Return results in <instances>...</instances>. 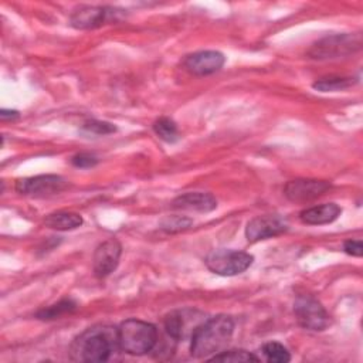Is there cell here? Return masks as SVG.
I'll use <instances>...</instances> for the list:
<instances>
[{"mask_svg": "<svg viewBox=\"0 0 363 363\" xmlns=\"http://www.w3.org/2000/svg\"><path fill=\"white\" fill-rule=\"evenodd\" d=\"M224 62L225 57L223 52L216 50H206L187 55L184 60V67L194 75H210L221 69Z\"/></svg>", "mask_w": 363, "mask_h": 363, "instance_id": "cell-11", "label": "cell"}, {"mask_svg": "<svg viewBox=\"0 0 363 363\" xmlns=\"http://www.w3.org/2000/svg\"><path fill=\"white\" fill-rule=\"evenodd\" d=\"M0 118L3 121L6 119H14V118H18V112L17 111H11V109H1L0 111Z\"/></svg>", "mask_w": 363, "mask_h": 363, "instance_id": "cell-26", "label": "cell"}, {"mask_svg": "<svg viewBox=\"0 0 363 363\" xmlns=\"http://www.w3.org/2000/svg\"><path fill=\"white\" fill-rule=\"evenodd\" d=\"M122 254V245L118 240L109 238L101 242L94 252L92 258V268L94 274L98 278H105L109 274H112L118 264Z\"/></svg>", "mask_w": 363, "mask_h": 363, "instance_id": "cell-9", "label": "cell"}, {"mask_svg": "<svg viewBox=\"0 0 363 363\" xmlns=\"http://www.w3.org/2000/svg\"><path fill=\"white\" fill-rule=\"evenodd\" d=\"M360 34H335L315 43L308 51V55L315 60H333L353 54L354 51L360 50Z\"/></svg>", "mask_w": 363, "mask_h": 363, "instance_id": "cell-4", "label": "cell"}, {"mask_svg": "<svg viewBox=\"0 0 363 363\" xmlns=\"http://www.w3.org/2000/svg\"><path fill=\"white\" fill-rule=\"evenodd\" d=\"M294 313L298 323L309 330L320 332L330 325V316L319 301L312 296H298L294 303Z\"/></svg>", "mask_w": 363, "mask_h": 363, "instance_id": "cell-6", "label": "cell"}, {"mask_svg": "<svg viewBox=\"0 0 363 363\" xmlns=\"http://www.w3.org/2000/svg\"><path fill=\"white\" fill-rule=\"evenodd\" d=\"M330 189V183L316 179H295L285 184L284 194L288 200L303 203L325 194Z\"/></svg>", "mask_w": 363, "mask_h": 363, "instance_id": "cell-10", "label": "cell"}, {"mask_svg": "<svg viewBox=\"0 0 363 363\" xmlns=\"http://www.w3.org/2000/svg\"><path fill=\"white\" fill-rule=\"evenodd\" d=\"M68 186V182L58 174H38L23 177L16 182V191L31 197H45L58 194Z\"/></svg>", "mask_w": 363, "mask_h": 363, "instance_id": "cell-7", "label": "cell"}, {"mask_svg": "<svg viewBox=\"0 0 363 363\" xmlns=\"http://www.w3.org/2000/svg\"><path fill=\"white\" fill-rule=\"evenodd\" d=\"M172 207L179 208V210H186V211L208 213L217 207V200L210 193L189 191V193L177 196L172 201Z\"/></svg>", "mask_w": 363, "mask_h": 363, "instance_id": "cell-13", "label": "cell"}, {"mask_svg": "<svg viewBox=\"0 0 363 363\" xmlns=\"http://www.w3.org/2000/svg\"><path fill=\"white\" fill-rule=\"evenodd\" d=\"M77 302L72 301L71 298H65V299H61L60 302L54 303V305H50L47 308H43L40 309L35 316L41 320H51V319H57L65 313H71L77 309Z\"/></svg>", "mask_w": 363, "mask_h": 363, "instance_id": "cell-17", "label": "cell"}, {"mask_svg": "<svg viewBox=\"0 0 363 363\" xmlns=\"http://www.w3.org/2000/svg\"><path fill=\"white\" fill-rule=\"evenodd\" d=\"M340 213L342 208L336 203H325L302 210L299 213V218L303 224L308 225H322L333 223L340 216Z\"/></svg>", "mask_w": 363, "mask_h": 363, "instance_id": "cell-14", "label": "cell"}, {"mask_svg": "<svg viewBox=\"0 0 363 363\" xmlns=\"http://www.w3.org/2000/svg\"><path fill=\"white\" fill-rule=\"evenodd\" d=\"M44 223L47 227H50L52 230L68 231V230H75L79 225H82L84 220H82L81 214L74 213V211H57V213L48 214L44 220Z\"/></svg>", "mask_w": 363, "mask_h": 363, "instance_id": "cell-16", "label": "cell"}, {"mask_svg": "<svg viewBox=\"0 0 363 363\" xmlns=\"http://www.w3.org/2000/svg\"><path fill=\"white\" fill-rule=\"evenodd\" d=\"M119 349L118 329L95 325L85 329L71 345V356L78 362H106Z\"/></svg>", "mask_w": 363, "mask_h": 363, "instance_id": "cell-1", "label": "cell"}, {"mask_svg": "<svg viewBox=\"0 0 363 363\" xmlns=\"http://www.w3.org/2000/svg\"><path fill=\"white\" fill-rule=\"evenodd\" d=\"M210 362H258L259 359L242 349H234V350H221L216 353L213 357L208 359Z\"/></svg>", "mask_w": 363, "mask_h": 363, "instance_id": "cell-21", "label": "cell"}, {"mask_svg": "<svg viewBox=\"0 0 363 363\" xmlns=\"http://www.w3.org/2000/svg\"><path fill=\"white\" fill-rule=\"evenodd\" d=\"M234 333V320L227 315H217L201 322L191 333L190 353L196 359L207 357L223 350Z\"/></svg>", "mask_w": 363, "mask_h": 363, "instance_id": "cell-2", "label": "cell"}, {"mask_svg": "<svg viewBox=\"0 0 363 363\" xmlns=\"http://www.w3.org/2000/svg\"><path fill=\"white\" fill-rule=\"evenodd\" d=\"M189 311H173L164 318V329L167 335L174 339H184L189 333L191 335L196 328L190 326V316H187Z\"/></svg>", "mask_w": 363, "mask_h": 363, "instance_id": "cell-15", "label": "cell"}, {"mask_svg": "<svg viewBox=\"0 0 363 363\" xmlns=\"http://www.w3.org/2000/svg\"><path fill=\"white\" fill-rule=\"evenodd\" d=\"M112 13V9L99 6H81L69 17V24L78 30L101 27Z\"/></svg>", "mask_w": 363, "mask_h": 363, "instance_id": "cell-12", "label": "cell"}, {"mask_svg": "<svg viewBox=\"0 0 363 363\" xmlns=\"http://www.w3.org/2000/svg\"><path fill=\"white\" fill-rule=\"evenodd\" d=\"M153 130L157 135L159 139L167 142V143H174L179 140V129L177 125L174 123L173 119L170 118H159L157 121H155L153 123Z\"/></svg>", "mask_w": 363, "mask_h": 363, "instance_id": "cell-19", "label": "cell"}, {"mask_svg": "<svg viewBox=\"0 0 363 363\" xmlns=\"http://www.w3.org/2000/svg\"><path fill=\"white\" fill-rule=\"evenodd\" d=\"M354 84H356V79L350 77H328V78L316 79L312 84V86L313 89L320 92H335V91L346 89Z\"/></svg>", "mask_w": 363, "mask_h": 363, "instance_id": "cell-18", "label": "cell"}, {"mask_svg": "<svg viewBox=\"0 0 363 363\" xmlns=\"http://www.w3.org/2000/svg\"><path fill=\"white\" fill-rule=\"evenodd\" d=\"M343 251L352 257H362L363 254L362 240H346L343 242Z\"/></svg>", "mask_w": 363, "mask_h": 363, "instance_id": "cell-25", "label": "cell"}, {"mask_svg": "<svg viewBox=\"0 0 363 363\" xmlns=\"http://www.w3.org/2000/svg\"><path fill=\"white\" fill-rule=\"evenodd\" d=\"M157 339L156 326L140 319H126L118 328L119 349L129 354H146L156 346Z\"/></svg>", "mask_w": 363, "mask_h": 363, "instance_id": "cell-3", "label": "cell"}, {"mask_svg": "<svg viewBox=\"0 0 363 363\" xmlns=\"http://www.w3.org/2000/svg\"><path fill=\"white\" fill-rule=\"evenodd\" d=\"M82 130L91 135H108L116 130V126L105 121H88L82 125Z\"/></svg>", "mask_w": 363, "mask_h": 363, "instance_id": "cell-23", "label": "cell"}, {"mask_svg": "<svg viewBox=\"0 0 363 363\" xmlns=\"http://www.w3.org/2000/svg\"><path fill=\"white\" fill-rule=\"evenodd\" d=\"M261 352L264 357L272 363H286L291 360L288 349L279 342H267L265 345H262Z\"/></svg>", "mask_w": 363, "mask_h": 363, "instance_id": "cell-20", "label": "cell"}, {"mask_svg": "<svg viewBox=\"0 0 363 363\" xmlns=\"http://www.w3.org/2000/svg\"><path fill=\"white\" fill-rule=\"evenodd\" d=\"M288 230L286 221L277 214H264L251 218L245 227V237L250 242L277 237Z\"/></svg>", "mask_w": 363, "mask_h": 363, "instance_id": "cell-8", "label": "cell"}, {"mask_svg": "<svg viewBox=\"0 0 363 363\" xmlns=\"http://www.w3.org/2000/svg\"><path fill=\"white\" fill-rule=\"evenodd\" d=\"M71 163L79 169H89V167H94L98 164V157L91 153L81 152V153H77L75 156H72Z\"/></svg>", "mask_w": 363, "mask_h": 363, "instance_id": "cell-24", "label": "cell"}, {"mask_svg": "<svg viewBox=\"0 0 363 363\" xmlns=\"http://www.w3.org/2000/svg\"><path fill=\"white\" fill-rule=\"evenodd\" d=\"M191 223L193 221L187 217L170 216V217H166L164 220H162L160 228L167 231V233H179V231H183V230L189 228L191 225Z\"/></svg>", "mask_w": 363, "mask_h": 363, "instance_id": "cell-22", "label": "cell"}, {"mask_svg": "<svg viewBox=\"0 0 363 363\" xmlns=\"http://www.w3.org/2000/svg\"><path fill=\"white\" fill-rule=\"evenodd\" d=\"M254 257L245 251L238 250H216L211 251L206 259V267L221 277H233L244 272L251 267Z\"/></svg>", "mask_w": 363, "mask_h": 363, "instance_id": "cell-5", "label": "cell"}]
</instances>
